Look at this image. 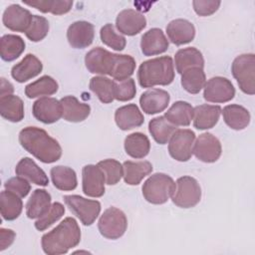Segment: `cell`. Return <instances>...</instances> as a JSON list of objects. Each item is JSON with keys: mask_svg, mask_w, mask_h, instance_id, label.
Listing matches in <instances>:
<instances>
[{"mask_svg": "<svg viewBox=\"0 0 255 255\" xmlns=\"http://www.w3.org/2000/svg\"><path fill=\"white\" fill-rule=\"evenodd\" d=\"M22 147L44 163H52L62 156L60 143L49 133L37 127H26L19 133Z\"/></svg>", "mask_w": 255, "mask_h": 255, "instance_id": "cell-1", "label": "cell"}, {"mask_svg": "<svg viewBox=\"0 0 255 255\" xmlns=\"http://www.w3.org/2000/svg\"><path fill=\"white\" fill-rule=\"evenodd\" d=\"M81 241V229L73 217L65 218L41 239L43 251L48 255H61L76 247Z\"/></svg>", "mask_w": 255, "mask_h": 255, "instance_id": "cell-2", "label": "cell"}, {"mask_svg": "<svg viewBox=\"0 0 255 255\" xmlns=\"http://www.w3.org/2000/svg\"><path fill=\"white\" fill-rule=\"evenodd\" d=\"M173 61L169 56H162L144 61L137 72V80L142 88L167 86L174 79Z\"/></svg>", "mask_w": 255, "mask_h": 255, "instance_id": "cell-3", "label": "cell"}, {"mask_svg": "<svg viewBox=\"0 0 255 255\" xmlns=\"http://www.w3.org/2000/svg\"><path fill=\"white\" fill-rule=\"evenodd\" d=\"M141 189L142 195L147 202L163 204L172 196L175 182L169 175L157 172L144 181Z\"/></svg>", "mask_w": 255, "mask_h": 255, "instance_id": "cell-4", "label": "cell"}, {"mask_svg": "<svg viewBox=\"0 0 255 255\" xmlns=\"http://www.w3.org/2000/svg\"><path fill=\"white\" fill-rule=\"evenodd\" d=\"M231 72L243 93L247 95L255 94L254 54H242L236 57L231 65Z\"/></svg>", "mask_w": 255, "mask_h": 255, "instance_id": "cell-5", "label": "cell"}, {"mask_svg": "<svg viewBox=\"0 0 255 255\" xmlns=\"http://www.w3.org/2000/svg\"><path fill=\"white\" fill-rule=\"evenodd\" d=\"M172 202L180 208H191L201 199V188L198 181L188 175L179 177L171 196Z\"/></svg>", "mask_w": 255, "mask_h": 255, "instance_id": "cell-6", "label": "cell"}, {"mask_svg": "<svg viewBox=\"0 0 255 255\" xmlns=\"http://www.w3.org/2000/svg\"><path fill=\"white\" fill-rule=\"evenodd\" d=\"M128 227V219L126 214L117 207H109L101 215L98 228L102 236L107 239H119L122 237Z\"/></svg>", "mask_w": 255, "mask_h": 255, "instance_id": "cell-7", "label": "cell"}, {"mask_svg": "<svg viewBox=\"0 0 255 255\" xmlns=\"http://www.w3.org/2000/svg\"><path fill=\"white\" fill-rule=\"evenodd\" d=\"M70 210L86 225H92L101 212V203L98 200L87 199L80 195H65L63 197Z\"/></svg>", "mask_w": 255, "mask_h": 255, "instance_id": "cell-8", "label": "cell"}, {"mask_svg": "<svg viewBox=\"0 0 255 255\" xmlns=\"http://www.w3.org/2000/svg\"><path fill=\"white\" fill-rule=\"evenodd\" d=\"M195 133L191 129H176L168 141V152L177 161H187L190 159Z\"/></svg>", "mask_w": 255, "mask_h": 255, "instance_id": "cell-9", "label": "cell"}, {"mask_svg": "<svg viewBox=\"0 0 255 255\" xmlns=\"http://www.w3.org/2000/svg\"><path fill=\"white\" fill-rule=\"evenodd\" d=\"M117 55L108 50L97 47L86 54L85 64L87 69L93 74L110 75L114 70Z\"/></svg>", "mask_w": 255, "mask_h": 255, "instance_id": "cell-10", "label": "cell"}, {"mask_svg": "<svg viewBox=\"0 0 255 255\" xmlns=\"http://www.w3.org/2000/svg\"><path fill=\"white\" fill-rule=\"evenodd\" d=\"M222 147L219 139L210 132L199 134L193 144L192 153L203 162H215L221 155Z\"/></svg>", "mask_w": 255, "mask_h": 255, "instance_id": "cell-11", "label": "cell"}, {"mask_svg": "<svg viewBox=\"0 0 255 255\" xmlns=\"http://www.w3.org/2000/svg\"><path fill=\"white\" fill-rule=\"evenodd\" d=\"M235 96L233 84L226 78L213 77L204 86L203 98L210 103H226Z\"/></svg>", "mask_w": 255, "mask_h": 255, "instance_id": "cell-12", "label": "cell"}, {"mask_svg": "<svg viewBox=\"0 0 255 255\" xmlns=\"http://www.w3.org/2000/svg\"><path fill=\"white\" fill-rule=\"evenodd\" d=\"M106 176L97 164H87L82 169L83 192L90 197H101L105 193Z\"/></svg>", "mask_w": 255, "mask_h": 255, "instance_id": "cell-13", "label": "cell"}, {"mask_svg": "<svg viewBox=\"0 0 255 255\" xmlns=\"http://www.w3.org/2000/svg\"><path fill=\"white\" fill-rule=\"evenodd\" d=\"M33 116L36 120L44 124H53L60 120L62 117L61 102L55 98H40L32 108Z\"/></svg>", "mask_w": 255, "mask_h": 255, "instance_id": "cell-14", "label": "cell"}, {"mask_svg": "<svg viewBox=\"0 0 255 255\" xmlns=\"http://www.w3.org/2000/svg\"><path fill=\"white\" fill-rule=\"evenodd\" d=\"M146 26V19L140 12L133 9H125L116 19L117 29L124 35L134 36Z\"/></svg>", "mask_w": 255, "mask_h": 255, "instance_id": "cell-15", "label": "cell"}, {"mask_svg": "<svg viewBox=\"0 0 255 255\" xmlns=\"http://www.w3.org/2000/svg\"><path fill=\"white\" fill-rule=\"evenodd\" d=\"M32 18L33 15L29 10L18 4H12L5 9L2 21L6 28L15 32L26 33L32 22Z\"/></svg>", "mask_w": 255, "mask_h": 255, "instance_id": "cell-16", "label": "cell"}, {"mask_svg": "<svg viewBox=\"0 0 255 255\" xmlns=\"http://www.w3.org/2000/svg\"><path fill=\"white\" fill-rule=\"evenodd\" d=\"M94 37V26L87 21L74 22L67 30L68 42L75 49H84L89 47L93 43Z\"/></svg>", "mask_w": 255, "mask_h": 255, "instance_id": "cell-17", "label": "cell"}, {"mask_svg": "<svg viewBox=\"0 0 255 255\" xmlns=\"http://www.w3.org/2000/svg\"><path fill=\"white\" fill-rule=\"evenodd\" d=\"M169 94L161 89H151L142 93L139 98L141 110L147 115H154L164 111L169 104Z\"/></svg>", "mask_w": 255, "mask_h": 255, "instance_id": "cell-18", "label": "cell"}, {"mask_svg": "<svg viewBox=\"0 0 255 255\" xmlns=\"http://www.w3.org/2000/svg\"><path fill=\"white\" fill-rule=\"evenodd\" d=\"M43 70L42 62L33 54H27L11 70L12 78L18 83L27 82L38 76Z\"/></svg>", "mask_w": 255, "mask_h": 255, "instance_id": "cell-19", "label": "cell"}, {"mask_svg": "<svg viewBox=\"0 0 255 255\" xmlns=\"http://www.w3.org/2000/svg\"><path fill=\"white\" fill-rule=\"evenodd\" d=\"M169 43L164 33L158 28L149 29L145 32L140 41L141 52L144 56H154L164 53L168 49Z\"/></svg>", "mask_w": 255, "mask_h": 255, "instance_id": "cell-20", "label": "cell"}, {"mask_svg": "<svg viewBox=\"0 0 255 255\" xmlns=\"http://www.w3.org/2000/svg\"><path fill=\"white\" fill-rule=\"evenodd\" d=\"M60 102L62 105V118L67 122L80 123L90 116L91 107L88 104L81 103L74 96H66Z\"/></svg>", "mask_w": 255, "mask_h": 255, "instance_id": "cell-21", "label": "cell"}, {"mask_svg": "<svg viewBox=\"0 0 255 255\" xmlns=\"http://www.w3.org/2000/svg\"><path fill=\"white\" fill-rule=\"evenodd\" d=\"M166 34L173 44L180 46L187 44L194 39L195 28L188 20L175 19L167 24Z\"/></svg>", "mask_w": 255, "mask_h": 255, "instance_id": "cell-22", "label": "cell"}, {"mask_svg": "<svg viewBox=\"0 0 255 255\" xmlns=\"http://www.w3.org/2000/svg\"><path fill=\"white\" fill-rule=\"evenodd\" d=\"M115 121L121 129L128 130L140 127L144 122V118L136 105L129 104L116 111Z\"/></svg>", "mask_w": 255, "mask_h": 255, "instance_id": "cell-23", "label": "cell"}, {"mask_svg": "<svg viewBox=\"0 0 255 255\" xmlns=\"http://www.w3.org/2000/svg\"><path fill=\"white\" fill-rule=\"evenodd\" d=\"M15 172L32 183L40 186H47L49 178L45 171L38 166V164L30 157H23L16 165Z\"/></svg>", "mask_w": 255, "mask_h": 255, "instance_id": "cell-24", "label": "cell"}, {"mask_svg": "<svg viewBox=\"0 0 255 255\" xmlns=\"http://www.w3.org/2000/svg\"><path fill=\"white\" fill-rule=\"evenodd\" d=\"M221 108L215 105H200L194 108L193 126L197 129H208L213 128L220 117Z\"/></svg>", "mask_w": 255, "mask_h": 255, "instance_id": "cell-25", "label": "cell"}, {"mask_svg": "<svg viewBox=\"0 0 255 255\" xmlns=\"http://www.w3.org/2000/svg\"><path fill=\"white\" fill-rule=\"evenodd\" d=\"M175 68L178 74H182L191 68H202L204 59L199 50L194 47H188L178 50L174 56Z\"/></svg>", "mask_w": 255, "mask_h": 255, "instance_id": "cell-26", "label": "cell"}, {"mask_svg": "<svg viewBox=\"0 0 255 255\" xmlns=\"http://www.w3.org/2000/svg\"><path fill=\"white\" fill-rule=\"evenodd\" d=\"M51 195L45 189H35L27 201L26 215L30 219L43 216L51 207Z\"/></svg>", "mask_w": 255, "mask_h": 255, "instance_id": "cell-27", "label": "cell"}, {"mask_svg": "<svg viewBox=\"0 0 255 255\" xmlns=\"http://www.w3.org/2000/svg\"><path fill=\"white\" fill-rule=\"evenodd\" d=\"M225 124L232 129L241 130L250 123V114L247 109L239 105H228L221 111Z\"/></svg>", "mask_w": 255, "mask_h": 255, "instance_id": "cell-28", "label": "cell"}, {"mask_svg": "<svg viewBox=\"0 0 255 255\" xmlns=\"http://www.w3.org/2000/svg\"><path fill=\"white\" fill-rule=\"evenodd\" d=\"M124 166V180L128 185H137L140 181L152 171V164L149 161H125Z\"/></svg>", "mask_w": 255, "mask_h": 255, "instance_id": "cell-29", "label": "cell"}, {"mask_svg": "<svg viewBox=\"0 0 255 255\" xmlns=\"http://www.w3.org/2000/svg\"><path fill=\"white\" fill-rule=\"evenodd\" d=\"M0 114L9 122H21L24 118L23 101L15 95L0 97Z\"/></svg>", "mask_w": 255, "mask_h": 255, "instance_id": "cell-30", "label": "cell"}, {"mask_svg": "<svg viewBox=\"0 0 255 255\" xmlns=\"http://www.w3.org/2000/svg\"><path fill=\"white\" fill-rule=\"evenodd\" d=\"M194 108L187 102L178 101L175 102L168 110L165 112L164 117L174 126L187 127L193 120Z\"/></svg>", "mask_w": 255, "mask_h": 255, "instance_id": "cell-31", "label": "cell"}, {"mask_svg": "<svg viewBox=\"0 0 255 255\" xmlns=\"http://www.w3.org/2000/svg\"><path fill=\"white\" fill-rule=\"evenodd\" d=\"M50 173L53 184L56 188L64 191H70L77 187V174L71 167L57 165L51 168Z\"/></svg>", "mask_w": 255, "mask_h": 255, "instance_id": "cell-32", "label": "cell"}, {"mask_svg": "<svg viewBox=\"0 0 255 255\" xmlns=\"http://www.w3.org/2000/svg\"><path fill=\"white\" fill-rule=\"evenodd\" d=\"M23 209V202L20 196L9 191L3 190L0 194V210L3 219L11 221L19 217Z\"/></svg>", "mask_w": 255, "mask_h": 255, "instance_id": "cell-33", "label": "cell"}, {"mask_svg": "<svg viewBox=\"0 0 255 255\" xmlns=\"http://www.w3.org/2000/svg\"><path fill=\"white\" fill-rule=\"evenodd\" d=\"M25 50L24 40L17 35L8 34L0 40V56L2 60L11 62L16 60Z\"/></svg>", "mask_w": 255, "mask_h": 255, "instance_id": "cell-34", "label": "cell"}, {"mask_svg": "<svg viewBox=\"0 0 255 255\" xmlns=\"http://www.w3.org/2000/svg\"><path fill=\"white\" fill-rule=\"evenodd\" d=\"M176 129V126L167 121L164 116L154 118L148 124V130L151 136L159 144L167 143Z\"/></svg>", "mask_w": 255, "mask_h": 255, "instance_id": "cell-35", "label": "cell"}, {"mask_svg": "<svg viewBox=\"0 0 255 255\" xmlns=\"http://www.w3.org/2000/svg\"><path fill=\"white\" fill-rule=\"evenodd\" d=\"M149 149V139L141 132L130 133L125 139V150L133 158H143L148 154Z\"/></svg>", "mask_w": 255, "mask_h": 255, "instance_id": "cell-36", "label": "cell"}, {"mask_svg": "<svg viewBox=\"0 0 255 255\" xmlns=\"http://www.w3.org/2000/svg\"><path fill=\"white\" fill-rule=\"evenodd\" d=\"M115 84L113 81L104 76L93 77L90 81V90L104 104H110L115 100Z\"/></svg>", "mask_w": 255, "mask_h": 255, "instance_id": "cell-37", "label": "cell"}, {"mask_svg": "<svg viewBox=\"0 0 255 255\" xmlns=\"http://www.w3.org/2000/svg\"><path fill=\"white\" fill-rule=\"evenodd\" d=\"M58 83L50 76H43L25 87V95L29 99L54 95L58 91Z\"/></svg>", "mask_w": 255, "mask_h": 255, "instance_id": "cell-38", "label": "cell"}, {"mask_svg": "<svg viewBox=\"0 0 255 255\" xmlns=\"http://www.w3.org/2000/svg\"><path fill=\"white\" fill-rule=\"evenodd\" d=\"M205 83L206 77L202 68H191L181 74V86L189 94H198Z\"/></svg>", "mask_w": 255, "mask_h": 255, "instance_id": "cell-39", "label": "cell"}, {"mask_svg": "<svg viewBox=\"0 0 255 255\" xmlns=\"http://www.w3.org/2000/svg\"><path fill=\"white\" fill-rule=\"evenodd\" d=\"M24 4L35 7L43 13H52L54 15H63L68 13L72 6L73 1L70 0H52V1H23Z\"/></svg>", "mask_w": 255, "mask_h": 255, "instance_id": "cell-40", "label": "cell"}, {"mask_svg": "<svg viewBox=\"0 0 255 255\" xmlns=\"http://www.w3.org/2000/svg\"><path fill=\"white\" fill-rule=\"evenodd\" d=\"M135 61L129 55H117V60L111 77L117 82L128 79L134 72Z\"/></svg>", "mask_w": 255, "mask_h": 255, "instance_id": "cell-41", "label": "cell"}, {"mask_svg": "<svg viewBox=\"0 0 255 255\" xmlns=\"http://www.w3.org/2000/svg\"><path fill=\"white\" fill-rule=\"evenodd\" d=\"M98 165L101 167L106 176V183L109 185L117 184L121 178L124 176V166L123 164L114 159L108 158L98 162Z\"/></svg>", "mask_w": 255, "mask_h": 255, "instance_id": "cell-42", "label": "cell"}, {"mask_svg": "<svg viewBox=\"0 0 255 255\" xmlns=\"http://www.w3.org/2000/svg\"><path fill=\"white\" fill-rule=\"evenodd\" d=\"M100 36L102 42L105 45L116 51H123L127 45L126 38L116 32L115 26L113 24L108 23L103 26L100 31Z\"/></svg>", "mask_w": 255, "mask_h": 255, "instance_id": "cell-43", "label": "cell"}, {"mask_svg": "<svg viewBox=\"0 0 255 255\" xmlns=\"http://www.w3.org/2000/svg\"><path fill=\"white\" fill-rule=\"evenodd\" d=\"M49 28V21L45 17L33 15L32 22L25 34L30 41L39 42L48 35Z\"/></svg>", "mask_w": 255, "mask_h": 255, "instance_id": "cell-44", "label": "cell"}, {"mask_svg": "<svg viewBox=\"0 0 255 255\" xmlns=\"http://www.w3.org/2000/svg\"><path fill=\"white\" fill-rule=\"evenodd\" d=\"M65 213V207L60 202H54L50 209L35 222V227L39 231H44L58 221Z\"/></svg>", "mask_w": 255, "mask_h": 255, "instance_id": "cell-45", "label": "cell"}, {"mask_svg": "<svg viewBox=\"0 0 255 255\" xmlns=\"http://www.w3.org/2000/svg\"><path fill=\"white\" fill-rule=\"evenodd\" d=\"M136 93L134 80L128 78L124 81L116 82L115 84V99L121 102L130 101Z\"/></svg>", "mask_w": 255, "mask_h": 255, "instance_id": "cell-46", "label": "cell"}, {"mask_svg": "<svg viewBox=\"0 0 255 255\" xmlns=\"http://www.w3.org/2000/svg\"><path fill=\"white\" fill-rule=\"evenodd\" d=\"M4 187L6 190L13 192L20 197L27 196L31 190V185L29 183V180L19 175L9 178L5 182Z\"/></svg>", "mask_w": 255, "mask_h": 255, "instance_id": "cell-47", "label": "cell"}, {"mask_svg": "<svg viewBox=\"0 0 255 255\" xmlns=\"http://www.w3.org/2000/svg\"><path fill=\"white\" fill-rule=\"evenodd\" d=\"M220 4V1L215 0H194L192 2L195 13L202 17L210 16L215 13L218 10Z\"/></svg>", "mask_w": 255, "mask_h": 255, "instance_id": "cell-48", "label": "cell"}, {"mask_svg": "<svg viewBox=\"0 0 255 255\" xmlns=\"http://www.w3.org/2000/svg\"><path fill=\"white\" fill-rule=\"evenodd\" d=\"M16 233L11 229L1 228L0 229V251L8 248L15 240Z\"/></svg>", "mask_w": 255, "mask_h": 255, "instance_id": "cell-49", "label": "cell"}, {"mask_svg": "<svg viewBox=\"0 0 255 255\" xmlns=\"http://www.w3.org/2000/svg\"><path fill=\"white\" fill-rule=\"evenodd\" d=\"M14 92L13 85L7 81L5 78H1V86H0V96L5 97L8 95H12Z\"/></svg>", "mask_w": 255, "mask_h": 255, "instance_id": "cell-50", "label": "cell"}]
</instances>
